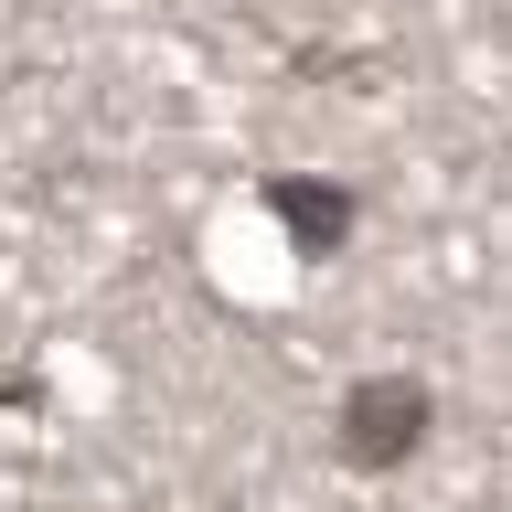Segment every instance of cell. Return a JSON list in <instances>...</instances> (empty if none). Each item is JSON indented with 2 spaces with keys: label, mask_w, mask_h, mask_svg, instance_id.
<instances>
[{
  "label": "cell",
  "mask_w": 512,
  "mask_h": 512,
  "mask_svg": "<svg viewBox=\"0 0 512 512\" xmlns=\"http://www.w3.org/2000/svg\"><path fill=\"white\" fill-rule=\"evenodd\" d=\"M427 384L416 374H384V384H363V395H352L342 406V459L352 470H395V459H416V448H427Z\"/></svg>",
  "instance_id": "1"
},
{
  "label": "cell",
  "mask_w": 512,
  "mask_h": 512,
  "mask_svg": "<svg viewBox=\"0 0 512 512\" xmlns=\"http://www.w3.org/2000/svg\"><path fill=\"white\" fill-rule=\"evenodd\" d=\"M267 214L288 224V246H299V256H342V235L363 224V192H342V182H310V171H288V182H267Z\"/></svg>",
  "instance_id": "2"
}]
</instances>
